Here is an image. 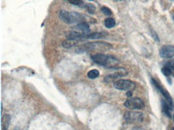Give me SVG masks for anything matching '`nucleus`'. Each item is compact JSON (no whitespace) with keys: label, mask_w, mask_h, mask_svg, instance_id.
Wrapping results in <instances>:
<instances>
[{"label":"nucleus","mask_w":174,"mask_h":130,"mask_svg":"<svg viewBox=\"0 0 174 130\" xmlns=\"http://www.w3.org/2000/svg\"><path fill=\"white\" fill-rule=\"evenodd\" d=\"M92 59L96 64L102 65L107 68H115L120 64V61L116 57L109 55H104V54H96L92 56Z\"/></svg>","instance_id":"1"},{"label":"nucleus","mask_w":174,"mask_h":130,"mask_svg":"<svg viewBox=\"0 0 174 130\" xmlns=\"http://www.w3.org/2000/svg\"><path fill=\"white\" fill-rule=\"evenodd\" d=\"M59 17L63 22L71 24L75 23H82L84 20V17L78 12H67L64 10H61L59 13Z\"/></svg>","instance_id":"2"},{"label":"nucleus","mask_w":174,"mask_h":130,"mask_svg":"<svg viewBox=\"0 0 174 130\" xmlns=\"http://www.w3.org/2000/svg\"><path fill=\"white\" fill-rule=\"evenodd\" d=\"M105 36V34L101 32H93V33H79V32H69L67 35L68 40H97Z\"/></svg>","instance_id":"3"},{"label":"nucleus","mask_w":174,"mask_h":130,"mask_svg":"<svg viewBox=\"0 0 174 130\" xmlns=\"http://www.w3.org/2000/svg\"><path fill=\"white\" fill-rule=\"evenodd\" d=\"M112 48V46L110 43L106 42H91L88 43L80 48V51H106Z\"/></svg>","instance_id":"4"},{"label":"nucleus","mask_w":174,"mask_h":130,"mask_svg":"<svg viewBox=\"0 0 174 130\" xmlns=\"http://www.w3.org/2000/svg\"><path fill=\"white\" fill-rule=\"evenodd\" d=\"M114 87L118 90L132 92L136 87L135 83L128 79H119L114 83Z\"/></svg>","instance_id":"5"},{"label":"nucleus","mask_w":174,"mask_h":130,"mask_svg":"<svg viewBox=\"0 0 174 130\" xmlns=\"http://www.w3.org/2000/svg\"><path fill=\"white\" fill-rule=\"evenodd\" d=\"M152 84L154 85L155 87L158 89V91L160 92V93L162 94L163 96L165 97V99L167 100V102L168 103V105H169V106H170V108H171V109L173 110L174 108V105H173V100H172V97L171 96H170V94L168 93V91L166 90L165 88H164L161 86V85L159 84V83L157 82V81H156L154 79H152Z\"/></svg>","instance_id":"6"},{"label":"nucleus","mask_w":174,"mask_h":130,"mask_svg":"<svg viewBox=\"0 0 174 130\" xmlns=\"http://www.w3.org/2000/svg\"><path fill=\"white\" fill-rule=\"evenodd\" d=\"M124 106L130 109H142L145 107V103L140 98L134 97L126 100Z\"/></svg>","instance_id":"7"},{"label":"nucleus","mask_w":174,"mask_h":130,"mask_svg":"<svg viewBox=\"0 0 174 130\" xmlns=\"http://www.w3.org/2000/svg\"><path fill=\"white\" fill-rule=\"evenodd\" d=\"M143 114L141 113H136V112H129L126 113L124 115L125 121L129 123H134V122H140L143 120Z\"/></svg>","instance_id":"8"},{"label":"nucleus","mask_w":174,"mask_h":130,"mask_svg":"<svg viewBox=\"0 0 174 130\" xmlns=\"http://www.w3.org/2000/svg\"><path fill=\"white\" fill-rule=\"evenodd\" d=\"M160 56L162 58H173L174 57V46L165 45L160 49Z\"/></svg>","instance_id":"9"},{"label":"nucleus","mask_w":174,"mask_h":130,"mask_svg":"<svg viewBox=\"0 0 174 130\" xmlns=\"http://www.w3.org/2000/svg\"><path fill=\"white\" fill-rule=\"evenodd\" d=\"M128 74L127 71H126L125 69H124V68H119L118 69V71L116 72L114 74H111V75H109V76H107L105 77V79H104V81L105 82H111V81H113L115 79H117L118 78H120V77H124Z\"/></svg>","instance_id":"10"},{"label":"nucleus","mask_w":174,"mask_h":130,"mask_svg":"<svg viewBox=\"0 0 174 130\" xmlns=\"http://www.w3.org/2000/svg\"><path fill=\"white\" fill-rule=\"evenodd\" d=\"M161 103H162V109L163 112L165 113L166 116H168V117H171V108L168 105V103L167 102V100H161Z\"/></svg>","instance_id":"11"},{"label":"nucleus","mask_w":174,"mask_h":130,"mask_svg":"<svg viewBox=\"0 0 174 130\" xmlns=\"http://www.w3.org/2000/svg\"><path fill=\"white\" fill-rule=\"evenodd\" d=\"M76 29L79 31H81L83 33H89L90 32V27H89L88 24L85 22H82V23H79L76 25Z\"/></svg>","instance_id":"12"},{"label":"nucleus","mask_w":174,"mask_h":130,"mask_svg":"<svg viewBox=\"0 0 174 130\" xmlns=\"http://www.w3.org/2000/svg\"><path fill=\"white\" fill-rule=\"evenodd\" d=\"M10 121H11V116L9 115H5L3 116L2 119V128L3 130H7Z\"/></svg>","instance_id":"13"},{"label":"nucleus","mask_w":174,"mask_h":130,"mask_svg":"<svg viewBox=\"0 0 174 130\" xmlns=\"http://www.w3.org/2000/svg\"><path fill=\"white\" fill-rule=\"evenodd\" d=\"M77 42L76 40H65L64 42H63L62 43V45H63V48H72V47H74L77 44Z\"/></svg>","instance_id":"14"},{"label":"nucleus","mask_w":174,"mask_h":130,"mask_svg":"<svg viewBox=\"0 0 174 130\" xmlns=\"http://www.w3.org/2000/svg\"><path fill=\"white\" fill-rule=\"evenodd\" d=\"M104 25L106 26L107 28H111L116 25V21L112 18H108L104 20Z\"/></svg>","instance_id":"15"},{"label":"nucleus","mask_w":174,"mask_h":130,"mask_svg":"<svg viewBox=\"0 0 174 130\" xmlns=\"http://www.w3.org/2000/svg\"><path fill=\"white\" fill-rule=\"evenodd\" d=\"M165 65L170 70V72H171L172 73V76L174 77V59L168 60V62L166 63Z\"/></svg>","instance_id":"16"},{"label":"nucleus","mask_w":174,"mask_h":130,"mask_svg":"<svg viewBox=\"0 0 174 130\" xmlns=\"http://www.w3.org/2000/svg\"><path fill=\"white\" fill-rule=\"evenodd\" d=\"M99 72L96 69H93V70H91V71L88 72V77L90 78V79H96V77H99Z\"/></svg>","instance_id":"17"},{"label":"nucleus","mask_w":174,"mask_h":130,"mask_svg":"<svg viewBox=\"0 0 174 130\" xmlns=\"http://www.w3.org/2000/svg\"><path fill=\"white\" fill-rule=\"evenodd\" d=\"M161 72H162V73L165 76V77H170V76H172V73H171V72H170V70L168 69L167 67H166L165 65L162 68V69H161Z\"/></svg>","instance_id":"18"},{"label":"nucleus","mask_w":174,"mask_h":130,"mask_svg":"<svg viewBox=\"0 0 174 130\" xmlns=\"http://www.w3.org/2000/svg\"><path fill=\"white\" fill-rule=\"evenodd\" d=\"M101 12H103L104 14H105V15H109V16H110V15L112 14V12H111V10H110L109 7H107V6H102V8H101Z\"/></svg>","instance_id":"19"},{"label":"nucleus","mask_w":174,"mask_h":130,"mask_svg":"<svg viewBox=\"0 0 174 130\" xmlns=\"http://www.w3.org/2000/svg\"><path fill=\"white\" fill-rule=\"evenodd\" d=\"M66 1H68V3L75 5V6H81L83 3V0H66Z\"/></svg>","instance_id":"20"},{"label":"nucleus","mask_w":174,"mask_h":130,"mask_svg":"<svg viewBox=\"0 0 174 130\" xmlns=\"http://www.w3.org/2000/svg\"><path fill=\"white\" fill-rule=\"evenodd\" d=\"M87 9H88V11L90 13H93V12H95V6L94 5H92V4H88L87 5Z\"/></svg>","instance_id":"21"},{"label":"nucleus","mask_w":174,"mask_h":130,"mask_svg":"<svg viewBox=\"0 0 174 130\" xmlns=\"http://www.w3.org/2000/svg\"><path fill=\"white\" fill-rule=\"evenodd\" d=\"M152 36L155 37V39H156V40H157V41H159V38L157 37V34H156V32L153 31H152Z\"/></svg>","instance_id":"22"},{"label":"nucleus","mask_w":174,"mask_h":130,"mask_svg":"<svg viewBox=\"0 0 174 130\" xmlns=\"http://www.w3.org/2000/svg\"><path fill=\"white\" fill-rule=\"evenodd\" d=\"M127 96H129V97H130V96H132L131 92H128V93H127Z\"/></svg>","instance_id":"23"},{"label":"nucleus","mask_w":174,"mask_h":130,"mask_svg":"<svg viewBox=\"0 0 174 130\" xmlns=\"http://www.w3.org/2000/svg\"><path fill=\"white\" fill-rule=\"evenodd\" d=\"M171 130H174V128H172V129H171Z\"/></svg>","instance_id":"24"},{"label":"nucleus","mask_w":174,"mask_h":130,"mask_svg":"<svg viewBox=\"0 0 174 130\" xmlns=\"http://www.w3.org/2000/svg\"><path fill=\"white\" fill-rule=\"evenodd\" d=\"M173 20H174V14H173Z\"/></svg>","instance_id":"25"},{"label":"nucleus","mask_w":174,"mask_h":130,"mask_svg":"<svg viewBox=\"0 0 174 130\" xmlns=\"http://www.w3.org/2000/svg\"><path fill=\"white\" fill-rule=\"evenodd\" d=\"M173 121H174V115H173Z\"/></svg>","instance_id":"26"},{"label":"nucleus","mask_w":174,"mask_h":130,"mask_svg":"<svg viewBox=\"0 0 174 130\" xmlns=\"http://www.w3.org/2000/svg\"><path fill=\"white\" fill-rule=\"evenodd\" d=\"M89 1H92V0H89Z\"/></svg>","instance_id":"27"},{"label":"nucleus","mask_w":174,"mask_h":130,"mask_svg":"<svg viewBox=\"0 0 174 130\" xmlns=\"http://www.w3.org/2000/svg\"></svg>","instance_id":"28"}]
</instances>
